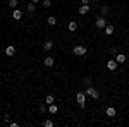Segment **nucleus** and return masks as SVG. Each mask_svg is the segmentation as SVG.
<instances>
[{
	"instance_id": "6e6552de",
	"label": "nucleus",
	"mask_w": 129,
	"mask_h": 127,
	"mask_svg": "<svg viewBox=\"0 0 129 127\" xmlns=\"http://www.w3.org/2000/svg\"><path fill=\"white\" fill-rule=\"evenodd\" d=\"M12 17H14L16 21L22 19V10H21V9H14V12H12Z\"/></svg>"
},
{
	"instance_id": "6ab92c4d",
	"label": "nucleus",
	"mask_w": 129,
	"mask_h": 127,
	"mask_svg": "<svg viewBox=\"0 0 129 127\" xmlns=\"http://www.w3.org/2000/svg\"><path fill=\"white\" fill-rule=\"evenodd\" d=\"M26 9H28V12H35V9H36V4H33V2H31V4H28V7H26Z\"/></svg>"
},
{
	"instance_id": "a878e982",
	"label": "nucleus",
	"mask_w": 129,
	"mask_h": 127,
	"mask_svg": "<svg viewBox=\"0 0 129 127\" xmlns=\"http://www.w3.org/2000/svg\"><path fill=\"white\" fill-rule=\"evenodd\" d=\"M0 48H2V45H0Z\"/></svg>"
},
{
	"instance_id": "f8f14e48",
	"label": "nucleus",
	"mask_w": 129,
	"mask_h": 127,
	"mask_svg": "<svg viewBox=\"0 0 129 127\" xmlns=\"http://www.w3.org/2000/svg\"><path fill=\"white\" fill-rule=\"evenodd\" d=\"M115 60H117V64H126V55L124 53H117V57H115Z\"/></svg>"
},
{
	"instance_id": "f3484780",
	"label": "nucleus",
	"mask_w": 129,
	"mask_h": 127,
	"mask_svg": "<svg viewBox=\"0 0 129 127\" xmlns=\"http://www.w3.org/2000/svg\"><path fill=\"white\" fill-rule=\"evenodd\" d=\"M57 110H59V108H57V105H53V103H52V105H48V112H50V113H57Z\"/></svg>"
},
{
	"instance_id": "0eeeda50",
	"label": "nucleus",
	"mask_w": 129,
	"mask_h": 127,
	"mask_svg": "<svg viewBox=\"0 0 129 127\" xmlns=\"http://www.w3.org/2000/svg\"><path fill=\"white\" fill-rule=\"evenodd\" d=\"M14 53H16V47H14V45H9V47H5V55H7V57H12Z\"/></svg>"
},
{
	"instance_id": "9b49d317",
	"label": "nucleus",
	"mask_w": 129,
	"mask_h": 127,
	"mask_svg": "<svg viewBox=\"0 0 129 127\" xmlns=\"http://www.w3.org/2000/svg\"><path fill=\"white\" fill-rule=\"evenodd\" d=\"M43 64H45L47 67H52V65L55 64V59H53V57H47V59L43 60Z\"/></svg>"
},
{
	"instance_id": "4be33fe9",
	"label": "nucleus",
	"mask_w": 129,
	"mask_h": 127,
	"mask_svg": "<svg viewBox=\"0 0 129 127\" xmlns=\"http://www.w3.org/2000/svg\"><path fill=\"white\" fill-rule=\"evenodd\" d=\"M43 125H45V127H53V122H52V120H45Z\"/></svg>"
},
{
	"instance_id": "2eb2a0df",
	"label": "nucleus",
	"mask_w": 129,
	"mask_h": 127,
	"mask_svg": "<svg viewBox=\"0 0 129 127\" xmlns=\"http://www.w3.org/2000/svg\"><path fill=\"white\" fill-rule=\"evenodd\" d=\"M43 48H45V52H50V50L53 48V41H45V45H43Z\"/></svg>"
},
{
	"instance_id": "393cba45",
	"label": "nucleus",
	"mask_w": 129,
	"mask_h": 127,
	"mask_svg": "<svg viewBox=\"0 0 129 127\" xmlns=\"http://www.w3.org/2000/svg\"><path fill=\"white\" fill-rule=\"evenodd\" d=\"M31 2H33V4H38V2H41V0H31Z\"/></svg>"
},
{
	"instance_id": "5701e85b",
	"label": "nucleus",
	"mask_w": 129,
	"mask_h": 127,
	"mask_svg": "<svg viewBox=\"0 0 129 127\" xmlns=\"http://www.w3.org/2000/svg\"><path fill=\"white\" fill-rule=\"evenodd\" d=\"M45 110H47V103H45V105H41V107H40V112H45Z\"/></svg>"
},
{
	"instance_id": "4468645a",
	"label": "nucleus",
	"mask_w": 129,
	"mask_h": 127,
	"mask_svg": "<svg viewBox=\"0 0 129 127\" xmlns=\"http://www.w3.org/2000/svg\"><path fill=\"white\" fill-rule=\"evenodd\" d=\"M47 22H48V26H55L57 24V17L55 16H50V17H47Z\"/></svg>"
},
{
	"instance_id": "20e7f679",
	"label": "nucleus",
	"mask_w": 129,
	"mask_h": 127,
	"mask_svg": "<svg viewBox=\"0 0 129 127\" xmlns=\"http://www.w3.org/2000/svg\"><path fill=\"white\" fill-rule=\"evenodd\" d=\"M95 26H96V29H103V28L107 26V19H105L103 16H100L98 19L95 21Z\"/></svg>"
},
{
	"instance_id": "b1692460",
	"label": "nucleus",
	"mask_w": 129,
	"mask_h": 127,
	"mask_svg": "<svg viewBox=\"0 0 129 127\" xmlns=\"http://www.w3.org/2000/svg\"><path fill=\"white\" fill-rule=\"evenodd\" d=\"M83 4H86V5H89V0H81Z\"/></svg>"
},
{
	"instance_id": "423d86ee",
	"label": "nucleus",
	"mask_w": 129,
	"mask_h": 127,
	"mask_svg": "<svg viewBox=\"0 0 129 127\" xmlns=\"http://www.w3.org/2000/svg\"><path fill=\"white\" fill-rule=\"evenodd\" d=\"M117 65H119L117 60H109V62H107V69H109V70H117Z\"/></svg>"
},
{
	"instance_id": "412c9836",
	"label": "nucleus",
	"mask_w": 129,
	"mask_h": 127,
	"mask_svg": "<svg viewBox=\"0 0 129 127\" xmlns=\"http://www.w3.org/2000/svg\"><path fill=\"white\" fill-rule=\"evenodd\" d=\"M102 16H103V17H105V16H107V12H109V9H107V5H102Z\"/></svg>"
},
{
	"instance_id": "7ed1b4c3",
	"label": "nucleus",
	"mask_w": 129,
	"mask_h": 127,
	"mask_svg": "<svg viewBox=\"0 0 129 127\" xmlns=\"http://www.w3.org/2000/svg\"><path fill=\"white\" fill-rule=\"evenodd\" d=\"M86 52H88V48H86V47H81V45L72 47V53H74V55H79V57H83V55H86Z\"/></svg>"
},
{
	"instance_id": "ddd939ff",
	"label": "nucleus",
	"mask_w": 129,
	"mask_h": 127,
	"mask_svg": "<svg viewBox=\"0 0 129 127\" xmlns=\"http://www.w3.org/2000/svg\"><path fill=\"white\" fill-rule=\"evenodd\" d=\"M67 29L69 31H76L78 29V22H76V21H71L69 24H67Z\"/></svg>"
},
{
	"instance_id": "a211bd4d",
	"label": "nucleus",
	"mask_w": 129,
	"mask_h": 127,
	"mask_svg": "<svg viewBox=\"0 0 129 127\" xmlns=\"http://www.w3.org/2000/svg\"><path fill=\"white\" fill-rule=\"evenodd\" d=\"M17 5H19V2H17V0H9V7H12V9H17Z\"/></svg>"
},
{
	"instance_id": "39448f33",
	"label": "nucleus",
	"mask_w": 129,
	"mask_h": 127,
	"mask_svg": "<svg viewBox=\"0 0 129 127\" xmlns=\"http://www.w3.org/2000/svg\"><path fill=\"white\" fill-rule=\"evenodd\" d=\"M114 29H115L114 24H107V26L103 28V34H105V36H112V34H114Z\"/></svg>"
},
{
	"instance_id": "9d476101",
	"label": "nucleus",
	"mask_w": 129,
	"mask_h": 127,
	"mask_svg": "<svg viewBox=\"0 0 129 127\" xmlns=\"http://www.w3.org/2000/svg\"><path fill=\"white\" fill-rule=\"evenodd\" d=\"M105 115H107V117H115V108H114V107H107Z\"/></svg>"
},
{
	"instance_id": "1a4fd4ad",
	"label": "nucleus",
	"mask_w": 129,
	"mask_h": 127,
	"mask_svg": "<svg viewBox=\"0 0 129 127\" xmlns=\"http://www.w3.org/2000/svg\"><path fill=\"white\" fill-rule=\"evenodd\" d=\"M78 12H79L81 16H84V14H88V12H89V5H86V4H83V5L79 7V10H78Z\"/></svg>"
},
{
	"instance_id": "f03ea898",
	"label": "nucleus",
	"mask_w": 129,
	"mask_h": 127,
	"mask_svg": "<svg viewBox=\"0 0 129 127\" xmlns=\"http://www.w3.org/2000/svg\"><path fill=\"white\" fill-rule=\"evenodd\" d=\"M76 101H78V105H79L81 108H84V105H86V93H84V91H79V93L76 95Z\"/></svg>"
},
{
	"instance_id": "f257e3e1",
	"label": "nucleus",
	"mask_w": 129,
	"mask_h": 127,
	"mask_svg": "<svg viewBox=\"0 0 129 127\" xmlns=\"http://www.w3.org/2000/svg\"><path fill=\"white\" fill-rule=\"evenodd\" d=\"M84 93H86V96L93 98V100H98V98H100V93H98L95 88H93V86H88V88L84 89Z\"/></svg>"
},
{
	"instance_id": "aec40b11",
	"label": "nucleus",
	"mask_w": 129,
	"mask_h": 127,
	"mask_svg": "<svg viewBox=\"0 0 129 127\" xmlns=\"http://www.w3.org/2000/svg\"><path fill=\"white\" fill-rule=\"evenodd\" d=\"M41 5H43L45 9H48L50 5H52V2H50V0H41Z\"/></svg>"
},
{
	"instance_id": "dca6fc26",
	"label": "nucleus",
	"mask_w": 129,
	"mask_h": 127,
	"mask_svg": "<svg viewBox=\"0 0 129 127\" xmlns=\"http://www.w3.org/2000/svg\"><path fill=\"white\" fill-rule=\"evenodd\" d=\"M53 101H55V98L52 96V95H47V98H45V103H47V105H52Z\"/></svg>"
}]
</instances>
